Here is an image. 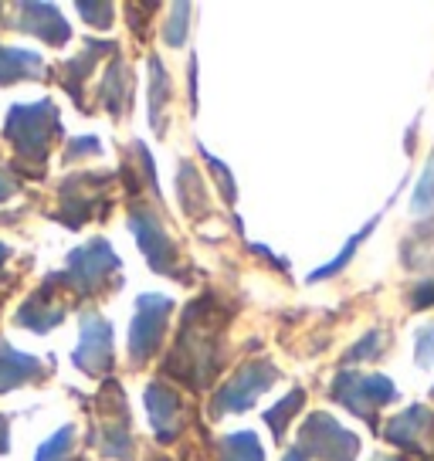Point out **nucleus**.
Here are the masks:
<instances>
[{"instance_id": "1", "label": "nucleus", "mask_w": 434, "mask_h": 461, "mask_svg": "<svg viewBox=\"0 0 434 461\" xmlns=\"http://www.w3.org/2000/svg\"><path fill=\"white\" fill-rule=\"evenodd\" d=\"M55 132H59V109L48 99L34 105H14L7 115V140L24 159H44L48 140Z\"/></svg>"}, {"instance_id": "2", "label": "nucleus", "mask_w": 434, "mask_h": 461, "mask_svg": "<svg viewBox=\"0 0 434 461\" xmlns=\"http://www.w3.org/2000/svg\"><path fill=\"white\" fill-rule=\"evenodd\" d=\"M299 451L303 455H316L322 461H353L360 451V438L347 431L339 420L330 414H309V420L299 431Z\"/></svg>"}, {"instance_id": "3", "label": "nucleus", "mask_w": 434, "mask_h": 461, "mask_svg": "<svg viewBox=\"0 0 434 461\" xmlns=\"http://www.w3.org/2000/svg\"><path fill=\"white\" fill-rule=\"evenodd\" d=\"M330 393H333V401L347 403L357 418L374 424V407L391 403L393 397H397V387L380 374L363 376V374H353V370H343V374L333 380V390H330Z\"/></svg>"}, {"instance_id": "4", "label": "nucleus", "mask_w": 434, "mask_h": 461, "mask_svg": "<svg viewBox=\"0 0 434 461\" xmlns=\"http://www.w3.org/2000/svg\"><path fill=\"white\" fill-rule=\"evenodd\" d=\"M276 380H278L276 363H245L224 387L217 390L214 403H211V414L221 418V414H231V411H248Z\"/></svg>"}, {"instance_id": "5", "label": "nucleus", "mask_w": 434, "mask_h": 461, "mask_svg": "<svg viewBox=\"0 0 434 461\" xmlns=\"http://www.w3.org/2000/svg\"><path fill=\"white\" fill-rule=\"evenodd\" d=\"M170 309H174V303L167 295H140L136 299V316H132L130 330V357L136 363H146L159 349Z\"/></svg>"}, {"instance_id": "6", "label": "nucleus", "mask_w": 434, "mask_h": 461, "mask_svg": "<svg viewBox=\"0 0 434 461\" xmlns=\"http://www.w3.org/2000/svg\"><path fill=\"white\" fill-rule=\"evenodd\" d=\"M116 268H119L116 251L105 245L102 238H95L88 245L75 248L72 255H68V272L55 275V278L72 282L78 292H95V285H102L109 278V272H116Z\"/></svg>"}, {"instance_id": "7", "label": "nucleus", "mask_w": 434, "mask_h": 461, "mask_svg": "<svg viewBox=\"0 0 434 461\" xmlns=\"http://www.w3.org/2000/svg\"><path fill=\"white\" fill-rule=\"evenodd\" d=\"M130 228L136 234L140 248H143L149 268L159 275H176L180 278V272H176V248L170 241V234L163 230V224L157 221V214L146 211V207H136L130 214Z\"/></svg>"}, {"instance_id": "8", "label": "nucleus", "mask_w": 434, "mask_h": 461, "mask_svg": "<svg viewBox=\"0 0 434 461\" xmlns=\"http://www.w3.org/2000/svg\"><path fill=\"white\" fill-rule=\"evenodd\" d=\"M75 366L92 376L113 366V326L102 316H82V343L75 349Z\"/></svg>"}, {"instance_id": "9", "label": "nucleus", "mask_w": 434, "mask_h": 461, "mask_svg": "<svg viewBox=\"0 0 434 461\" xmlns=\"http://www.w3.org/2000/svg\"><path fill=\"white\" fill-rule=\"evenodd\" d=\"M146 411H149L157 438L170 445L180 431V397L167 384H149L146 387Z\"/></svg>"}, {"instance_id": "10", "label": "nucleus", "mask_w": 434, "mask_h": 461, "mask_svg": "<svg viewBox=\"0 0 434 461\" xmlns=\"http://www.w3.org/2000/svg\"><path fill=\"white\" fill-rule=\"evenodd\" d=\"M21 14H24V21H17V28L48 44H65L68 34H72L68 24H65V17L51 4H21Z\"/></svg>"}, {"instance_id": "11", "label": "nucleus", "mask_w": 434, "mask_h": 461, "mask_svg": "<svg viewBox=\"0 0 434 461\" xmlns=\"http://www.w3.org/2000/svg\"><path fill=\"white\" fill-rule=\"evenodd\" d=\"M434 428V414L428 407H407L401 418H393L387 428H384V438L391 441V445L404 447V451H418V438L420 434H428Z\"/></svg>"}, {"instance_id": "12", "label": "nucleus", "mask_w": 434, "mask_h": 461, "mask_svg": "<svg viewBox=\"0 0 434 461\" xmlns=\"http://www.w3.org/2000/svg\"><path fill=\"white\" fill-rule=\"evenodd\" d=\"M34 376H41V363L34 357H24V353L11 349L7 343H0V393L21 387Z\"/></svg>"}, {"instance_id": "13", "label": "nucleus", "mask_w": 434, "mask_h": 461, "mask_svg": "<svg viewBox=\"0 0 434 461\" xmlns=\"http://www.w3.org/2000/svg\"><path fill=\"white\" fill-rule=\"evenodd\" d=\"M44 68L41 55H34L28 48H7L0 44V82H21V78H38Z\"/></svg>"}, {"instance_id": "14", "label": "nucleus", "mask_w": 434, "mask_h": 461, "mask_svg": "<svg viewBox=\"0 0 434 461\" xmlns=\"http://www.w3.org/2000/svg\"><path fill=\"white\" fill-rule=\"evenodd\" d=\"M149 122H153V130L163 132L167 126V119H163V109H167V102H170V75L167 68L159 65V58L153 55L149 58Z\"/></svg>"}, {"instance_id": "15", "label": "nucleus", "mask_w": 434, "mask_h": 461, "mask_svg": "<svg viewBox=\"0 0 434 461\" xmlns=\"http://www.w3.org/2000/svg\"><path fill=\"white\" fill-rule=\"evenodd\" d=\"M17 322H21V326H28V330L48 332L51 326H59L61 322V309L48 305V292H38V295H31L28 303L21 305Z\"/></svg>"}, {"instance_id": "16", "label": "nucleus", "mask_w": 434, "mask_h": 461, "mask_svg": "<svg viewBox=\"0 0 434 461\" xmlns=\"http://www.w3.org/2000/svg\"><path fill=\"white\" fill-rule=\"evenodd\" d=\"M217 461H265V451H261L258 438L251 431H238V434L221 438Z\"/></svg>"}, {"instance_id": "17", "label": "nucleus", "mask_w": 434, "mask_h": 461, "mask_svg": "<svg viewBox=\"0 0 434 461\" xmlns=\"http://www.w3.org/2000/svg\"><path fill=\"white\" fill-rule=\"evenodd\" d=\"M102 99H105V105H109V113L113 115H122L126 109H130V72H126L122 61H116V65L105 72Z\"/></svg>"}, {"instance_id": "18", "label": "nucleus", "mask_w": 434, "mask_h": 461, "mask_svg": "<svg viewBox=\"0 0 434 461\" xmlns=\"http://www.w3.org/2000/svg\"><path fill=\"white\" fill-rule=\"evenodd\" d=\"M99 55H113V41H86V55H78L75 61L65 65V86L72 88V95L82 102V92H78V82H86L88 78V68H92V61Z\"/></svg>"}, {"instance_id": "19", "label": "nucleus", "mask_w": 434, "mask_h": 461, "mask_svg": "<svg viewBox=\"0 0 434 461\" xmlns=\"http://www.w3.org/2000/svg\"><path fill=\"white\" fill-rule=\"evenodd\" d=\"M376 224H380V214L370 217V221H366V224H363V228L357 230L353 238H349L347 245H343V251H339V255H336V258L330 261V265H322V268H316V272L309 275V282H322V278H333V275L343 272V268L349 265V258H353V251H357V248H360L363 241H366V234H370V230L376 228Z\"/></svg>"}, {"instance_id": "20", "label": "nucleus", "mask_w": 434, "mask_h": 461, "mask_svg": "<svg viewBox=\"0 0 434 461\" xmlns=\"http://www.w3.org/2000/svg\"><path fill=\"white\" fill-rule=\"evenodd\" d=\"M303 403H305V390L299 387V390H292V393L285 397V401L276 403V407H272V411L265 414V424L272 428V438H276V441L282 438V434H285V428H289L292 414H295V411H299Z\"/></svg>"}, {"instance_id": "21", "label": "nucleus", "mask_w": 434, "mask_h": 461, "mask_svg": "<svg viewBox=\"0 0 434 461\" xmlns=\"http://www.w3.org/2000/svg\"><path fill=\"white\" fill-rule=\"evenodd\" d=\"M187 28H190V4H174L170 7V17H167V28H163V41L170 48H180L187 41Z\"/></svg>"}, {"instance_id": "22", "label": "nucleus", "mask_w": 434, "mask_h": 461, "mask_svg": "<svg viewBox=\"0 0 434 461\" xmlns=\"http://www.w3.org/2000/svg\"><path fill=\"white\" fill-rule=\"evenodd\" d=\"M431 207H434V153H431V159H428L424 173H420V184H418V190H414V197H411V211H414V214H428Z\"/></svg>"}, {"instance_id": "23", "label": "nucleus", "mask_w": 434, "mask_h": 461, "mask_svg": "<svg viewBox=\"0 0 434 461\" xmlns=\"http://www.w3.org/2000/svg\"><path fill=\"white\" fill-rule=\"evenodd\" d=\"M72 438H75V428L68 424V428H61L51 441H44L41 447H38V458L34 461H68V451H72Z\"/></svg>"}, {"instance_id": "24", "label": "nucleus", "mask_w": 434, "mask_h": 461, "mask_svg": "<svg viewBox=\"0 0 434 461\" xmlns=\"http://www.w3.org/2000/svg\"><path fill=\"white\" fill-rule=\"evenodd\" d=\"M203 153V159H207V167H211V173L217 176V184H221V190H224V201L228 203H234L238 201V187H234V180H231V173H228V167L221 163V159H214L207 149H201Z\"/></svg>"}, {"instance_id": "25", "label": "nucleus", "mask_w": 434, "mask_h": 461, "mask_svg": "<svg viewBox=\"0 0 434 461\" xmlns=\"http://www.w3.org/2000/svg\"><path fill=\"white\" fill-rule=\"evenodd\" d=\"M78 11H82L88 24H95V28H109V24H113V4H88V0H82Z\"/></svg>"}, {"instance_id": "26", "label": "nucleus", "mask_w": 434, "mask_h": 461, "mask_svg": "<svg viewBox=\"0 0 434 461\" xmlns=\"http://www.w3.org/2000/svg\"><path fill=\"white\" fill-rule=\"evenodd\" d=\"M434 360V322H428L424 330H418V363L431 366Z\"/></svg>"}, {"instance_id": "27", "label": "nucleus", "mask_w": 434, "mask_h": 461, "mask_svg": "<svg viewBox=\"0 0 434 461\" xmlns=\"http://www.w3.org/2000/svg\"><path fill=\"white\" fill-rule=\"evenodd\" d=\"M88 153H99V140H92V136H86V140H72L65 159H78V157H88Z\"/></svg>"}, {"instance_id": "28", "label": "nucleus", "mask_w": 434, "mask_h": 461, "mask_svg": "<svg viewBox=\"0 0 434 461\" xmlns=\"http://www.w3.org/2000/svg\"><path fill=\"white\" fill-rule=\"evenodd\" d=\"M376 339H380V332H370V336H366V339H363L357 349H349L347 360H366V357H374V353H376Z\"/></svg>"}, {"instance_id": "29", "label": "nucleus", "mask_w": 434, "mask_h": 461, "mask_svg": "<svg viewBox=\"0 0 434 461\" xmlns=\"http://www.w3.org/2000/svg\"><path fill=\"white\" fill-rule=\"evenodd\" d=\"M11 194H14V180H7V176L0 173V201H7Z\"/></svg>"}, {"instance_id": "30", "label": "nucleus", "mask_w": 434, "mask_h": 461, "mask_svg": "<svg viewBox=\"0 0 434 461\" xmlns=\"http://www.w3.org/2000/svg\"><path fill=\"white\" fill-rule=\"evenodd\" d=\"M285 461H305V455L299 451V447H292L289 455H285Z\"/></svg>"}, {"instance_id": "31", "label": "nucleus", "mask_w": 434, "mask_h": 461, "mask_svg": "<svg viewBox=\"0 0 434 461\" xmlns=\"http://www.w3.org/2000/svg\"><path fill=\"white\" fill-rule=\"evenodd\" d=\"M4 261H7V248L0 245V265H4Z\"/></svg>"}, {"instance_id": "32", "label": "nucleus", "mask_w": 434, "mask_h": 461, "mask_svg": "<svg viewBox=\"0 0 434 461\" xmlns=\"http://www.w3.org/2000/svg\"><path fill=\"white\" fill-rule=\"evenodd\" d=\"M376 461H404V458H393V455H384V458H376Z\"/></svg>"}, {"instance_id": "33", "label": "nucleus", "mask_w": 434, "mask_h": 461, "mask_svg": "<svg viewBox=\"0 0 434 461\" xmlns=\"http://www.w3.org/2000/svg\"><path fill=\"white\" fill-rule=\"evenodd\" d=\"M431 397H434V390H431Z\"/></svg>"}]
</instances>
